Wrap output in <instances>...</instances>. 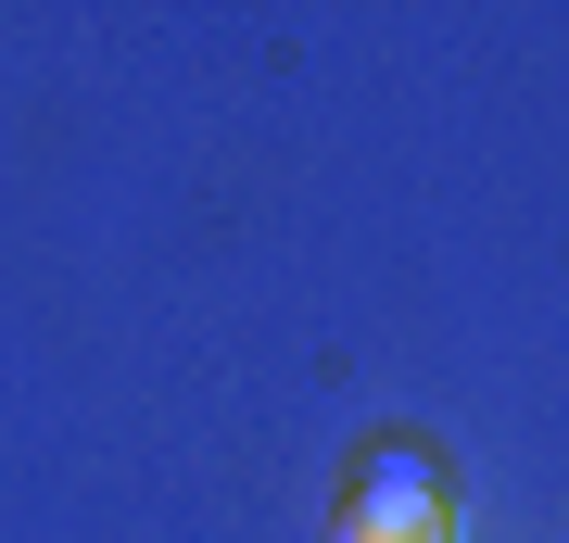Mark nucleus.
Segmentation results:
<instances>
[{"mask_svg": "<svg viewBox=\"0 0 569 543\" xmlns=\"http://www.w3.org/2000/svg\"><path fill=\"white\" fill-rule=\"evenodd\" d=\"M329 543H456V505H443V467L418 443H380L342 493V531Z\"/></svg>", "mask_w": 569, "mask_h": 543, "instance_id": "nucleus-1", "label": "nucleus"}]
</instances>
